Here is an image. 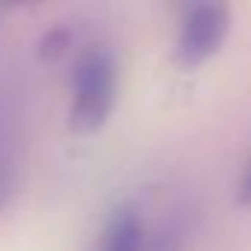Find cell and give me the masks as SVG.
I'll return each mask as SVG.
<instances>
[{"mask_svg":"<svg viewBox=\"0 0 251 251\" xmlns=\"http://www.w3.org/2000/svg\"><path fill=\"white\" fill-rule=\"evenodd\" d=\"M118 95V74L115 59L103 45H89L71 74V106H68V124L74 133H98L106 118L115 109Z\"/></svg>","mask_w":251,"mask_h":251,"instance_id":"1","label":"cell"},{"mask_svg":"<svg viewBox=\"0 0 251 251\" xmlns=\"http://www.w3.org/2000/svg\"><path fill=\"white\" fill-rule=\"evenodd\" d=\"M230 30V9L225 3H192L180 21L175 56L183 68H198L219 53Z\"/></svg>","mask_w":251,"mask_h":251,"instance_id":"2","label":"cell"},{"mask_svg":"<svg viewBox=\"0 0 251 251\" xmlns=\"http://www.w3.org/2000/svg\"><path fill=\"white\" fill-rule=\"evenodd\" d=\"M142 248H145V227H142L139 213L118 210L109 219L98 251H142Z\"/></svg>","mask_w":251,"mask_h":251,"instance_id":"3","label":"cell"},{"mask_svg":"<svg viewBox=\"0 0 251 251\" xmlns=\"http://www.w3.org/2000/svg\"><path fill=\"white\" fill-rule=\"evenodd\" d=\"M236 201H239L242 207H251V157H248L245 172H242V177H239V186H236Z\"/></svg>","mask_w":251,"mask_h":251,"instance_id":"4","label":"cell"},{"mask_svg":"<svg viewBox=\"0 0 251 251\" xmlns=\"http://www.w3.org/2000/svg\"><path fill=\"white\" fill-rule=\"evenodd\" d=\"M142 251H160V248H142Z\"/></svg>","mask_w":251,"mask_h":251,"instance_id":"5","label":"cell"}]
</instances>
